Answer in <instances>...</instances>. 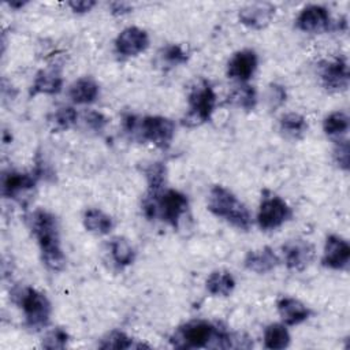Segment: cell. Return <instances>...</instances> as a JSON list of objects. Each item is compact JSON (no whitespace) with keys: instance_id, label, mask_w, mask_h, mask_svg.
I'll use <instances>...</instances> for the list:
<instances>
[{"instance_id":"cell-1","label":"cell","mask_w":350,"mask_h":350,"mask_svg":"<svg viewBox=\"0 0 350 350\" xmlns=\"http://www.w3.org/2000/svg\"><path fill=\"white\" fill-rule=\"evenodd\" d=\"M234 332L221 323L208 320H190L179 325L170 338L174 347L178 349H232Z\"/></svg>"},{"instance_id":"cell-2","label":"cell","mask_w":350,"mask_h":350,"mask_svg":"<svg viewBox=\"0 0 350 350\" xmlns=\"http://www.w3.org/2000/svg\"><path fill=\"white\" fill-rule=\"evenodd\" d=\"M27 224L37 239L44 265L53 272L63 271L67 260L60 245L56 216L45 209H36L27 216Z\"/></svg>"},{"instance_id":"cell-3","label":"cell","mask_w":350,"mask_h":350,"mask_svg":"<svg viewBox=\"0 0 350 350\" xmlns=\"http://www.w3.org/2000/svg\"><path fill=\"white\" fill-rule=\"evenodd\" d=\"M124 133L135 141L149 142L159 149L167 150L175 137V123L160 115L138 116L126 113L122 118Z\"/></svg>"},{"instance_id":"cell-4","label":"cell","mask_w":350,"mask_h":350,"mask_svg":"<svg viewBox=\"0 0 350 350\" xmlns=\"http://www.w3.org/2000/svg\"><path fill=\"white\" fill-rule=\"evenodd\" d=\"M142 213L149 220H161L178 228L182 217L189 211V198L185 193L175 189H164L160 193H146L141 204Z\"/></svg>"},{"instance_id":"cell-5","label":"cell","mask_w":350,"mask_h":350,"mask_svg":"<svg viewBox=\"0 0 350 350\" xmlns=\"http://www.w3.org/2000/svg\"><path fill=\"white\" fill-rule=\"evenodd\" d=\"M208 211L239 231H249L253 217L247 206L224 186L215 185L208 194Z\"/></svg>"},{"instance_id":"cell-6","label":"cell","mask_w":350,"mask_h":350,"mask_svg":"<svg viewBox=\"0 0 350 350\" xmlns=\"http://www.w3.org/2000/svg\"><path fill=\"white\" fill-rule=\"evenodd\" d=\"M10 297L23 312L27 328L38 331L49 324L52 305L44 293L30 286H18L10 291Z\"/></svg>"},{"instance_id":"cell-7","label":"cell","mask_w":350,"mask_h":350,"mask_svg":"<svg viewBox=\"0 0 350 350\" xmlns=\"http://www.w3.org/2000/svg\"><path fill=\"white\" fill-rule=\"evenodd\" d=\"M216 93L206 79H200L193 85L187 96V112L182 123L187 127H197L211 120L216 107Z\"/></svg>"},{"instance_id":"cell-8","label":"cell","mask_w":350,"mask_h":350,"mask_svg":"<svg viewBox=\"0 0 350 350\" xmlns=\"http://www.w3.org/2000/svg\"><path fill=\"white\" fill-rule=\"evenodd\" d=\"M293 209L276 193L264 189L257 211V224L262 231H273L291 220Z\"/></svg>"},{"instance_id":"cell-9","label":"cell","mask_w":350,"mask_h":350,"mask_svg":"<svg viewBox=\"0 0 350 350\" xmlns=\"http://www.w3.org/2000/svg\"><path fill=\"white\" fill-rule=\"evenodd\" d=\"M37 175L31 172H22L18 170H7L1 175V194L4 198H10L18 202H23L30 197V193L37 185Z\"/></svg>"},{"instance_id":"cell-10","label":"cell","mask_w":350,"mask_h":350,"mask_svg":"<svg viewBox=\"0 0 350 350\" xmlns=\"http://www.w3.org/2000/svg\"><path fill=\"white\" fill-rule=\"evenodd\" d=\"M319 77L321 85L328 92H343L349 88V63L345 56H336L323 60L319 64Z\"/></svg>"},{"instance_id":"cell-11","label":"cell","mask_w":350,"mask_h":350,"mask_svg":"<svg viewBox=\"0 0 350 350\" xmlns=\"http://www.w3.org/2000/svg\"><path fill=\"white\" fill-rule=\"evenodd\" d=\"M282 256L287 269L301 272L313 262L316 257V249L309 241L295 238L287 241L282 246Z\"/></svg>"},{"instance_id":"cell-12","label":"cell","mask_w":350,"mask_h":350,"mask_svg":"<svg viewBox=\"0 0 350 350\" xmlns=\"http://www.w3.org/2000/svg\"><path fill=\"white\" fill-rule=\"evenodd\" d=\"M334 22L328 10L319 4H309L301 10L295 19V27L304 33H324L332 27Z\"/></svg>"},{"instance_id":"cell-13","label":"cell","mask_w":350,"mask_h":350,"mask_svg":"<svg viewBox=\"0 0 350 350\" xmlns=\"http://www.w3.org/2000/svg\"><path fill=\"white\" fill-rule=\"evenodd\" d=\"M149 46L148 33L138 26L123 29L115 38V51L123 57H134L145 52Z\"/></svg>"},{"instance_id":"cell-14","label":"cell","mask_w":350,"mask_h":350,"mask_svg":"<svg viewBox=\"0 0 350 350\" xmlns=\"http://www.w3.org/2000/svg\"><path fill=\"white\" fill-rule=\"evenodd\" d=\"M349 261H350L349 242L336 234L328 235L325 238V243L323 249L321 264L329 269L343 271V269H347Z\"/></svg>"},{"instance_id":"cell-15","label":"cell","mask_w":350,"mask_h":350,"mask_svg":"<svg viewBox=\"0 0 350 350\" xmlns=\"http://www.w3.org/2000/svg\"><path fill=\"white\" fill-rule=\"evenodd\" d=\"M258 67V56L253 49L245 48L237 51L227 63V77L238 81L239 83H246L256 72Z\"/></svg>"},{"instance_id":"cell-16","label":"cell","mask_w":350,"mask_h":350,"mask_svg":"<svg viewBox=\"0 0 350 350\" xmlns=\"http://www.w3.org/2000/svg\"><path fill=\"white\" fill-rule=\"evenodd\" d=\"M275 15V7L269 3H253L242 7L238 12V19L242 25L253 30L267 27Z\"/></svg>"},{"instance_id":"cell-17","label":"cell","mask_w":350,"mask_h":350,"mask_svg":"<svg viewBox=\"0 0 350 350\" xmlns=\"http://www.w3.org/2000/svg\"><path fill=\"white\" fill-rule=\"evenodd\" d=\"M63 89V75L59 67L51 66L40 70L30 86L29 96L34 97L38 94H57Z\"/></svg>"},{"instance_id":"cell-18","label":"cell","mask_w":350,"mask_h":350,"mask_svg":"<svg viewBox=\"0 0 350 350\" xmlns=\"http://www.w3.org/2000/svg\"><path fill=\"white\" fill-rule=\"evenodd\" d=\"M280 262L279 256L269 246H264L246 253L243 258V267L257 275H264L273 271Z\"/></svg>"},{"instance_id":"cell-19","label":"cell","mask_w":350,"mask_h":350,"mask_svg":"<svg viewBox=\"0 0 350 350\" xmlns=\"http://www.w3.org/2000/svg\"><path fill=\"white\" fill-rule=\"evenodd\" d=\"M279 317L284 325H298L306 321L312 312L310 309L297 298L280 297L276 302Z\"/></svg>"},{"instance_id":"cell-20","label":"cell","mask_w":350,"mask_h":350,"mask_svg":"<svg viewBox=\"0 0 350 350\" xmlns=\"http://www.w3.org/2000/svg\"><path fill=\"white\" fill-rule=\"evenodd\" d=\"M67 93L74 104L86 105L97 100L100 94V85L92 77H81L70 85Z\"/></svg>"},{"instance_id":"cell-21","label":"cell","mask_w":350,"mask_h":350,"mask_svg":"<svg viewBox=\"0 0 350 350\" xmlns=\"http://www.w3.org/2000/svg\"><path fill=\"white\" fill-rule=\"evenodd\" d=\"M235 278L230 271L216 269L213 271L205 282V287L208 293L213 297H228L232 294L235 288Z\"/></svg>"},{"instance_id":"cell-22","label":"cell","mask_w":350,"mask_h":350,"mask_svg":"<svg viewBox=\"0 0 350 350\" xmlns=\"http://www.w3.org/2000/svg\"><path fill=\"white\" fill-rule=\"evenodd\" d=\"M85 228L96 235H107L113 228V219L98 208H89L83 213Z\"/></svg>"},{"instance_id":"cell-23","label":"cell","mask_w":350,"mask_h":350,"mask_svg":"<svg viewBox=\"0 0 350 350\" xmlns=\"http://www.w3.org/2000/svg\"><path fill=\"white\" fill-rule=\"evenodd\" d=\"M262 340L265 349L282 350L290 346L291 336L287 327L283 323H272L265 327Z\"/></svg>"},{"instance_id":"cell-24","label":"cell","mask_w":350,"mask_h":350,"mask_svg":"<svg viewBox=\"0 0 350 350\" xmlns=\"http://www.w3.org/2000/svg\"><path fill=\"white\" fill-rule=\"evenodd\" d=\"M109 254L112 261L120 267H129L135 260V249L124 237H115L109 242Z\"/></svg>"},{"instance_id":"cell-25","label":"cell","mask_w":350,"mask_h":350,"mask_svg":"<svg viewBox=\"0 0 350 350\" xmlns=\"http://www.w3.org/2000/svg\"><path fill=\"white\" fill-rule=\"evenodd\" d=\"M257 90L247 83H239L228 96V103L243 111H253L257 105Z\"/></svg>"},{"instance_id":"cell-26","label":"cell","mask_w":350,"mask_h":350,"mask_svg":"<svg viewBox=\"0 0 350 350\" xmlns=\"http://www.w3.org/2000/svg\"><path fill=\"white\" fill-rule=\"evenodd\" d=\"M279 129L287 138L299 139L308 130V122L301 113L287 112L282 115L279 120Z\"/></svg>"},{"instance_id":"cell-27","label":"cell","mask_w":350,"mask_h":350,"mask_svg":"<svg viewBox=\"0 0 350 350\" xmlns=\"http://www.w3.org/2000/svg\"><path fill=\"white\" fill-rule=\"evenodd\" d=\"M323 130L325 135L332 138L334 141H338L339 138H343L346 133L349 131V116L343 111H334L329 115H327L323 120Z\"/></svg>"},{"instance_id":"cell-28","label":"cell","mask_w":350,"mask_h":350,"mask_svg":"<svg viewBox=\"0 0 350 350\" xmlns=\"http://www.w3.org/2000/svg\"><path fill=\"white\" fill-rule=\"evenodd\" d=\"M78 120V112L74 107L70 105H63L55 109L49 116H48V123L53 133L56 131H66L71 127L75 126Z\"/></svg>"},{"instance_id":"cell-29","label":"cell","mask_w":350,"mask_h":350,"mask_svg":"<svg viewBox=\"0 0 350 350\" xmlns=\"http://www.w3.org/2000/svg\"><path fill=\"white\" fill-rule=\"evenodd\" d=\"M145 179L148 185L146 193L149 194L160 193L161 190L165 189V185H167V167L161 161L150 163L145 168Z\"/></svg>"},{"instance_id":"cell-30","label":"cell","mask_w":350,"mask_h":350,"mask_svg":"<svg viewBox=\"0 0 350 350\" xmlns=\"http://www.w3.org/2000/svg\"><path fill=\"white\" fill-rule=\"evenodd\" d=\"M100 349H116V350H126V349H131L135 347L134 345V339L130 338L126 332L119 331V329H113L111 332H108L98 343Z\"/></svg>"},{"instance_id":"cell-31","label":"cell","mask_w":350,"mask_h":350,"mask_svg":"<svg viewBox=\"0 0 350 350\" xmlns=\"http://www.w3.org/2000/svg\"><path fill=\"white\" fill-rule=\"evenodd\" d=\"M159 57L163 64L168 67H176L185 64L189 60V53L178 44H168L160 49Z\"/></svg>"},{"instance_id":"cell-32","label":"cell","mask_w":350,"mask_h":350,"mask_svg":"<svg viewBox=\"0 0 350 350\" xmlns=\"http://www.w3.org/2000/svg\"><path fill=\"white\" fill-rule=\"evenodd\" d=\"M70 340L68 332L63 327H55L49 331L42 338V347L55 350V349H64Z\"/></svg>"},{"instance_id":"cell-33","label":"cell","mask_w":350,"mask_h":350,"mask_svg":"<svg viewBox=\"0 0 350 350\" xmlns=\"http://www.w3.org/2000/svg\"><path fill=\"white\" fill-rule=\"evenodd\" d=\"M332 157L335 164L343 170L347 171L349 170V161H350V145L349 141L346 138H339L338 141H335V146L332 150Z\"/></svg>"},{"instance_id":"cell-34","label":"cell","mask_w":350,"mask_h":350,"mask_svg":"<svg viewBox=\"0 0 350 350\" xmlns=\"http://www.w3.org/2000/svg\"><path fill=\"white\" fill-rule=\"evenodd\" d=\"M265 97H267V104L269 105V108L275 111L276 108L282 107L286 103L287 93H286V89L283 85L269 83Z\"/></svg>"},{"instance_id":"cell-35","label":"cell","mask_w":350,"mask_h":350,"mask_svg":"<svg viewBox=\"0 0 350 350\" xmlns=\"http://www.w3.org/2000/svg\"><path fill=\"white\" fill-rule=\"evenodd\" d=\"M85 124L94 133H103L108 124V118L98 111H86L83 113Z\"/></svg>"},{"instance_id":"cell-36","label":"cell","mask_w":350,"mask_h":350,"mask_svg":"<svg viewBox=\"0 0 350 350\" xmlns=\"http://www.w3.org/2000/svg\"><path fill=\"white\" fill-rule=\"evenodd\" d=\"M67 5L75 14H85V12H89L96 5V1H93V0H72V1H68Z\"/></svg>"},{"instance_id":"cell-37","label":"cell","mask_w":350,"mask_h":350,"mask_svg":"<svg viewBox=\"0 0 350 350\" xmlns=\"http://www.w3.org/2000/svg\"><path fill=\"white\" fill-rule=\"evenodd\" d=\"M109 10H111V14L116 16H122V15L130 14L133 11V5L126 1H113L109 4Z\"/></svg>"},{"instance_id":"cell-38","label":"cell","mask_w":350,"mask_h":350,"mask_svg":"<svg viewBox=\"0 0 350 350\" xmlns=\"http://www.w3.org/2000/svg\"><path fill=\"white\" fill-rule=\"evenodd\" d=\"M25 4H27V1H10V3H8V5H10L11 8H14V10H19V8H22Z\"/></svg>"}]
</instances>
